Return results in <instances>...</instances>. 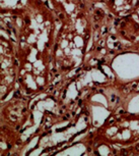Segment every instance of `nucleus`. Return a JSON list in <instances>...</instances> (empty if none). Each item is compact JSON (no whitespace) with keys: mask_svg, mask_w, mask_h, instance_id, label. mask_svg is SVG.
<instances>
[{"mask_svg":"<svg viewBox=\"0 0 139 156\" xmlns=\"http://www.w3.org/2000/svg\"><path fill=\"white\" fill-rule=\"evenodd\" d=\"M121 153H125V154H128V153H132V154H139V143L136 144L135 146L130 147V148H128V149L123 150Z\"/></svg>","mask_w":139,"mask_h":156,"instance_id":"nucleus-3","label":"nucleus"},{"mask_svg":"<svg viewBox=\"0 0 139 156\" xmlns=\"http://www.w3.org/2000/svg\"><path fill=\"white\" fill-rule=\"evenodd\" d=\"M93 141L111 149L120 147L125 150L135 146L139 143V113H111L96 131Z\"/></svg>","mask_w":139,"mask_h":156,"instance_id":"nucleus-1","label":"nucleus"},{"mask_svg":"<svg viewBox=\"0 0 139 156\" xmlns=\"http://www.w3.org/2000/svg\"><path fill=\"white\" fill-rule=\"evenodd\" d=\"M103 5L114 17L133 16L139 11V0H106Z\"/></svg>","mask_w":139,"mask_h":156,"instance_id":"nucleus-2","label":"nucleus"},{"mask_svg":"<svg viewBox=\"0 0 139 156\" xmlns=\"http://www.w3.org/2000/svg\"><path fill=\"white\" fill-rule=\"evenodd\" d=\"M85 1H87L88 3L91 4H103L106 0H85Z\"/></svg>","mask_w":139,"mask_h":156,"instance_id":"nucleus-4","label":"nucleus"}]
</instances>
